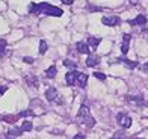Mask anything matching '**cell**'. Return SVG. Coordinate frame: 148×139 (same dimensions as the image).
<instances>
[{
    "label": "cell",
    "mask_w": 148,
    "mask_h": 139,
    "mask_svg": "<svg viewBox=\"0 0 148 139\" xmlns=\"http://www.w3.org/2000/svg\"><path fill=\"white\" fill-rule=\"evenodd\" d=\"M29 14L32 15H50V17H62L64 11L58 8V6H53L50 3H30L29 5Z\"/></svg>",
    "instance_id": "6da1fadb"
},
{
    "label": "cell",
    "mask_w": 148,
    "mask_h": 139,
    "mask_svg": "<svg viewBox=\"0 0 148 139\" xmlns=\"http://www.w3.org/2000/svg\"><path fill=\"white\" fill-rule=\"evenodd\" d=\"M73 2L74 0H62V3H65V5H73Z\"/></svg>",
    "instance_id": "4316f807"
},
{
    "label": "cell",
    "mask_w": 148,
    "mask_h": 139,
    "mask_svg": "<svg viewBox=\"0 0 148 139\" xmlns=\"http://www.w3.org/2000/svg\"><path fill=\"white\" fill-rule=\"evenodd\" d=\"M129 24H132V26H145L147 24V17L140 14L134 20H129Z\"/></svg>",
    "instance_id": "7c38bea8"
},
{
    "label": "cell",
    "mask_w": 148,
    "mask_h": 139,
    "mask_svg": "<svg viewBox=\"0 0 148 139\" xmlns=\"http://www.w3.org/2000/svg\"><path fill=\"white\" fill-rule=\"evenodd\" d=\"M86 42H88L92 49H95L97 45L101 42V38H95V36H88V39H86Z\"/></svg>",
    "instance_id": "9a60e30c"
},
{
    "label": "cell",
    "mask_w": 148,
    "mask_h": 139,
    "mask_svg": "<svg viewBox=\"0 0 148 139\" xmlns=\"http://www.w3.org/2000/svg\"><path fill=\"white\" fill-rule=\"evenodd\" d=\"M130 35L129 34H124L123 35V44H121V53L123 55H127L129 53V47H130Z\"/></svg>",
    "instance_id": "9c48e42d"
},
{
    "label": "cell",
    "mask_w": 148,
    "mask_h": 139,
    "mask_svg": "<svg viewBox=\"0 0 148 139\" xmlns=\"http://www.w3.org/2000/svg\"><path fill=\"white\" fill-rule=\"evenodd\" d=\"M45 98H47V100H49L50 103H58V104H64V100H60V98H62V97H60L59 94H58V89L56 88H49V89H47L45 91Z\"/></svg>",
    "instance_id": "3957f363"
},
{
    "label": "cell",
    "mask_w": 148,
    "mask_h": 139,
    "mask_svg": "<svg viewBox=\"0 0 148 139\" xmlns=\"http://www.w3.org/2000/svg\"><path fill=\"white\" fill-rule=\"evenodd\" d=\"M116 123H118L123 129H130L133 121H132V118L127 115V114H124V112H119V114L116 115Z\"/></svg>",
    "instance_id": "277c9868"
},
{
    "label": "cell",
    "mask_w": 148,
    "mask_h": 139,
    "mask_svg": "<svg viewBox=\"0 0 148 139\" xmlns=\"http://www.w3.org/2000/svg\"><path fill=\"white\" fill-rule=\"evenodd\" d=\"M94 76H95V79H98V80H103V82L106 80V74H103V73L97 71V73H94Z\"/></svg>",
    "instance_id": "cb8c5ba5"
},
{
    "label": "cell",
    "mask_w": 148,
    "mask_h": 139,
    "mask_svg": "<svg viewBox=\"0 0 148 139\" xmlns=\"http://www.w3.org/2000/svg\"><path fill=\"white\" fill-rule=\"evenodd\" d=\"M101 23L107 26V27H115V26L121 24V18L118 15H104L101 18Z\"/></svg>",
    "instance_id": "5b68a950"
},
{
    "label": "cell",
    "mask_w": 148,
    "mask_h": 139,
    "mask_svg": "<svg viewBox=\"0 0 148 139\" xmlns=\"http://www.w3.org/2000/svg\"><path fill=\"white\" fill-rule=\"evenodd\" d=\"M142 70H144L145 73H148V62H147V64L144 65V67H142Z\"/></svg>",
    "instance_id": "f1b7e54d"
},
{
    "label": "cell",
    "mask_w": 148,
    "mask_h": 139,
    "mask_svg": "<svg viewBox=\"0 0 148 139\" xmlns=\"http://www.w3.org/2000/svg\"><path fill=\"white\" fill-rule=\"evenodd\" d=\"M100 64V56L98 55H88L86 59V67H95Z\"/></svg>",
    "instance_id": "4fadbf2b"
},
{
    "label": "cell",
    "mask_w": 148,
    "mask_h": 139,
    "mask_svg": "<svg viewBox=\"0 0 148 139\" xmlns=\"http://www.w3.org/2000/svg\"><path fill=\"white\" fill-rule=\"evenodd\" d=\"M56 74H58V68L55 67V65H51L50 68H47V70H45V76L49 77V79H55Z\"/></svg>",
    "instance_id": "2e32d148"
},
{
    "label": "cell",
    "mask_w": 148,
    "mask_h": 139,
    "mask_svg": "<svg viewBox=\"0 0 148 139\" xmlns=\"http://www.w3.org/2000/svg\"><path fill=\"white\" fill-rule=\"evenodd\" d=\"M6 45H8L6 39H0V58H2L5 53H6Z\"/></svg>",
    "instance_id": "d6986e66"
},
{
    "label": "cell",
    "mask_w": 148,
    "mask_h": 139,
    "mask_svg": "<svg viewBox=\"0 0 148 139\" xmlns=\"http://www.w3.org/2000/svg\"><path fill=\"white\" fill-rule=\"evenodd\" d=\"M21 133H23L21 127L20 129H11L8 131V138H18V136H21Z\"/></svg>",
    "instance_id": "e0dca14e"
},
{
    "label": "cell",
    "mask_w": 148,
    "mask_h": 139,
    "mask_svg": "<svg viewBox=\"0 0 148 139\" xmlns=\"http://www.w3.org/2000/svg\"><path fill=\"white\" fill-rule=\"evenodd\" d=\"M6 91H8V86H0V95H2V94H5Z\"/></svg>",
    "instance_id": "484cf974"
},
{
    "label": "cell",
    "mask_w": 148,
    "mask_h": 139,
    "mask_svg": "<svg viewBox=\"0 0 148 139\" xmlns=\"http://www.w3.org/2000/svg\"><path fill=\"white\" fill-rule=\"evenodd\" d=\"M18 116H20V118H23V116H35V112H33V110H30V109H27V110H23V112H20V114H18Z\"/></svg>",
    "instance_id": "44dd1931"
},
{
    "label": "cell",
    "mask_w": 148,
    "mask_h": 139,
    "mask_svg": "<svg viewBox=\"0 0 148 139\" xmlns=\"http://www.w3.org/2000/svg\"><path fill=\"white\" fill-rule=\"evenodd\" d=\"M86 85H88V74L77 71V76H76V86L85 89V88H86Z\"/></svg>",
    "instance_id": "8992f818"
},
{
    "label": "cell",
    "mask_w": 148,
    "mask_h": 139,
    "mask_svg": "<svg viewBox=\"0 0 148 139\" xmlns=\"http://www.w3.org/2000/svg\"><path fill=\"white\" fill-rule=\"evenodd\" d=\"M76 49H77V51L79 53H83V55H89V44L88 42H85V41H79L77 44H76Z\"/></svg>",
    "instance_id": "8fae6325"
},
{
    "label": "cell",
    "mask_w": 148,
    "mask_h": 139,
    "mask_svg": "<svg viewBox=\"0 0 148 139\" xmlns=\"http://www.w3.org/2000/svg\"><path fill=\"white\" fill-rule=\"evenodd\" d=\"M49 50V45H47V42L44 41V39H41V41H39V55H45V51Z\"/></svg>",
    "instance_id": "ac0fdd59"
},
{
    "label": "cell",
    "mask_w": 148,
    "mask_h": 139,
    "mask_svg": "<svg viewBox=\"0 0 148 139\" xmlns=\"http://www.w3.org/2000/svg\"><path fill=\"white\" fill-rule=\"evenodd\" d=\"M64 65H65V67H68V68H77V62L70 61V59H65V61H64Z\"/></svg>",
    "instance_id": "7402d4cb"
},
{
    "label": "cell",
    "mask_w": 148,
    "mask_h": 139,
    "mask_svg": "<svg viewBox=\"0 0 148 139\" xmlns=\"http://www.w3.org/2000/svg\"><path fill=\"white\" fill-rule=\"evenodd\" d=\"M33 129V124L30 123V121H24L23 124H21V130L23 131H30Z\"/></svg>",
    "instance_id": "ffe728a7"
},
{
    "label": "cell",
    "mask_w": 148,
    "mask_h": 139,
    "mask_svg": "<svg viewBox=\"0 0 148 139\" xmlns=\"http://www.w3.org/2000/svg\"><path fill=\"white\" fill-rule=\"evenodd\" d=\"M76 120H77L79 123H82L83 125H86L88 129H92L94 125H95V118L91 115V110H89V108H88L86 104H82V106H80Z\"/></svg>",
    "instance_id": "7a4b0ae2"
},
{
    "label": "cell",
    "mask_w": 148,
    "mask_h": 139,
    "mask_svg": "<svg viewBox=\"0 0 148 139\" xmlns=\"http://www.w3.org/2000/svg\"><path fill=\"white\" fill-rule=\"evenodd\" d=\"M86 9L91 11V12H98V11H103V8H100V6H92V5H86Z\"/></svg>",
    "instance_id": "603a6c76"
},
{
    "label": "cell",
    "mask_w": 148,
    "mask_h": 139,
    "mask_svg": "<svg viewBox=\"0 0 148 139\" xmlns=\"http://www.w3.org/2000/svg\"><path fill=\"white\" fill-rule=\"evenodd\" d=\"M74 139H85V135H76V136H74Z\"/></svg>",
    "instance_id": "83f0119b"
},
{
    "label": "cell",
    "mask_w": 148,
    "mask_h": 139,
    "mask_svg": "<svg viewBox=\"0 0 148 139\" xmlns=\"http://www.w3.org/2000/svg\"><path fill=\"white\" fill-rule=\"evenodd\" d=\"M26 83H27L29 86H32V88H38V86H39L38 77H36V76H33V74H30V76L26 77Z\"/></svg>",
    "instance_id": "5bb4252c"
},
{
    "label": "cell",
    "mask_w": 148,
    "mask_h": 139,
    "mask_svg": "<svg viewBox=\"0 0 148 139\" xmlns=\"http://www.w3.org/2000/svg\"><path fill=\"white\" fill-rule=\"evenodd\" d=\"M23 62H26V64H33V62H35V61H33V58H30V56H24L23 58Z\"/></svg>",
    "instance_id": "d4e9b609"
},
{
    "label": "cell",
    "mask_w": 148,
    "mask_h": 139,
    "mask_svg": "<svg viewBox=\"0 0 148 139\" xmlns=\"http://www.w3.org/2000/svg\"><path fill=\"white\" fill-rule=\"evenodd\" d=\"M124 98L129 103L138 104V106H147V101L144 100V97H140V95H125Z\"/></svg>",
    "instance_id": "52a82bcc"
},
{
    "label": "cell",
    "mask_w": 148,
    "mask_h": 139,
    "mask_svg": "<svg viewBox=\"0 0 148 139\" xmlns=\"http://www.w3.org/2000/svg\"><path fill=\"white\" fill-rule=\"evenodd\" d=\"M76 76H77V71L74 68V71H68L65 74V82L66 85H70V86H76Z\"/></svg>",
    "instance_id": "30bf717a"
},
{
    "label": "cell",
    "mask_w": 148,
    "mask_h": 139,
    "mask_svg": "<svg viewBox=\"0 0 148 139\" xmlns=\"http://www.w3.org/2000/svg\"><path fill=\"white\" fill-rule=\"evenodd\" d=\"M116 62L124 64L129 70H134V68H138V65H139L138 62H134V61H130V59H127V58H125V55H124L123 58H118V59H116Z\"/></svg>",
    "instance_id": "ba28073f"
}]
</instances>
